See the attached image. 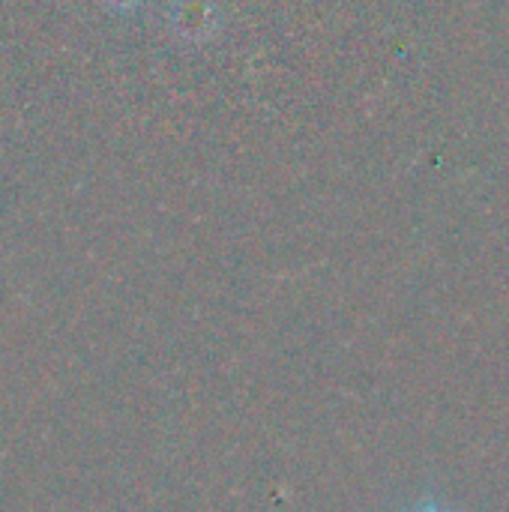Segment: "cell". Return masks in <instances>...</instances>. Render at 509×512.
Here are the masks:
<instances>
[{
	"label": "cell",
	"instance_id": "7a4b0ae2",
	"mask_svg": "<svg viewBox=\"0 0 509 512\" xmlns=\"http://www.w3.org/2000/svg\"><path fill=\"white\" fill-rule=\"evenodd\" d=\"M102 6H108V9H117V12H129V9H135L141 0H99Z\"/></svg>",
	"mask_w": 509,
	"mask_h": 512
},
{
	"label": "cell",
	"instance_id": "6da1fadb",
	"mask_svg": "<svg viewBox=\"0 0 509 512\" xmlns=\"http://www.w3.org/2000/svg\"><path fill=\"white\" fill-rule=\"evenodd\" d=\"M168 24L177 39L201 45L210 42L222 27V12L216 0H171Z\"/></svg>",
	"mask_w": 509,
	"mask_h": 512
},
{
	"label": "cell",
	"instance_id": "3957f363",
	"mask_svg": "<svg viewBox=\"0 0 509 512\" xmlns=\"http://www.w3.org/2000/svg\"><path fill=\"white\" fill-rule=\"evenodd\" d=\"M417 512H444L441 507H435V504H429V507H423V510H417Z\"/></svg>",
	"mask_w": 509,
	"mask_h": 512
}]
</instances>
